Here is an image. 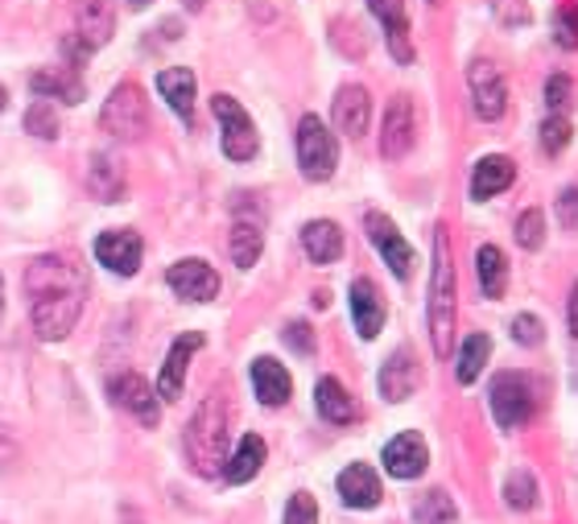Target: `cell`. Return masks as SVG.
I'll list each match as a JSON object with an SVG mask.
<instances>
[{
	"label": "cell",
	"instance_id": "obj_1",
	"mask_svg": "<svg viewBox=\"0 0 578 524\" xmlns=\"http://www.w3.org/2000/svg\"><path fill=\"white\" fill-rule=\"evenodd\" d=\"M25 294H30V322L38 338L55 343L75 331L87 298V282L71 261L62 257H38L25 269Z\"/></svg>",
	"mask_w": 578,
	"mask_h": 524
},
{
	"label": "cell",
	"instance_id": "obj_2",
	"mask_svg": "<svg viewBox=\"0 0 578 524\" xmlns=\"http://www.w3.org/2000/svg\"><path fill=\"white\" fill-rule=\"evenodd\" d=\"M429 347L447 359L455 352V261L447 227H434V273H429Z\"/></svg>",
	"mask_w": 578,
	"mask_h": 524
},
{
	"label": "cell",
	"instance_id": "obj_3",
	"mask_svg": "<svg viewBox=\"0 0 578 524\" xmlns=\"http://www.w3.org/2000/svg\"><path fill=\"white\" fill-rule=\"evenodd\" d=\"M187 458L199 475L227 467V405L224 396H207L187 426Z\"/></svg>",
	"mask_w": 578,
	"mask_h": 524
},
{
	"label": "cell",
	"instance_id": "obj_4",
	"mask_svg": "<svg viewBox=\"0 0 578 524\" xmlns=\"http://www.w3.org/2000/svg\"><path fill=\"white\" fill-rule=\"evenodd\" d=\"M538 413V384L524 372H500L492 380V417L500 430H521Z\"/></svg>",
	"mask_w": 578,
	"mask_h": 524
},
{
	"label": "cell",
	"instance_id": "obj_5",
	"mask_svg": "<svg viewBox=\"0 0 578 524\" xmlns=\"http://www.w3.org/2000/svg\"><path fill=\"white\" fill-rule=\"evenodd\" d=\"M298 166L310 182H327L339 166L335 132L327 129L318 116H302L298 120Z\"/></svg>",
	"mask_w": 578,
	"mask_h": 524
},
{
	"label": "cell",
	"instance_id": "obj_6",
	"mask_svg": "<svg viewBox=\"0 0 578 524\" xmlns=\"http://www.w3.org/2000/svg\"><path fill=\"white\" fill-rule=\"evenodd\" d=\"M99 124L104 132H113L120 141H141L145 129H150V108H145V95L137 83H120L113 95H108V104H104V112H99Z\"/></svg>",
	"mask_w": 578,
	"mask_h": 524
},
{
	"label": "cell",
	"instance_id": "obj_7",
	"mask_svg": "<svg viewBox=\"0 0 578 524\" xmlns=\"http://www.w3.org/2000/svg\"><path fill=\"white\" fill-rule=\"evenodd\" d=\"M211 108H215L220 124H224V153L227 157H232V162H252L257 150H261V136H257L252 116L244 112L232 95H215Z\"/></svg>",
	"mask_w": 578,
	"mask_h": 524
},
{
	"label": "cell",
	"instance_id": "obj_8",
	"mask_svg": "<svg viewBox=\"0 0 578 524\" xmlns=\"http://www.w3.org/2000/svg\"><path fill=\"white\" fill-rule=\"evenodd\" d=\"M467 87H471V108H475L480 120H500L504 104H508V87H504L496 62L475 58V62L467 67Z\"/></svg>",
	"mask_w": 578,
	"mask_h": 524
},
{
	"label": "cell",
	"instance_id": "obj_9",
	"mask_svg": "<svg viewBox=\"0 0 578 524\" xmlns=\"http://www.w3.org/2000/svg\"><path fill=\"white\" fill-rule=\"evenodd\" d=\"M364 227H368V240L380 248L385 264L392 269V277H397V282H410L413 277V248H410V240L397 231V224H392L389 215H380V211H368V215H364Z\"/></svg>",
	"mask_w": 578,
	"mask_h": 524
},
{
	"label": "cell",
	"instance_id": "obj_10",
	"mask_svg": "<svg viewBox=\"0 0 578 524\" xmlns=\"http://www.w3.org/2000/svg\"><path fill=\"white\" fill-rule=\"evenodd\" d=\"M95 257H99V264H108L116 277H132V273L141 269L145 243H141L137 231L116 227V231H99V236H95Z\"/></svg>",
	"mask_w": 578,
	"mask_h": 524
},
{
	"label": "cell",
	"instance_id": "obj_11",
	"mask_svg": "<svg viewBox=\"0 0 578 524\" xmlns=\"http://www.w3.org/2000/svg\"><path fill=\"white\" fill-rule=\"evenodd\" d=\"M166 285L182 301H211L215 294H220V273H215L207 261H194V257H190V261L169 264Z\"/></svg>",
	"mask_w": 578,
	"mask_h": 524
},
{
	"label": "cell",
	"instance_id": "obj_12",
	"mask_svg": "<svg viewBox=\"0 0 578 524\" xmlns=\"http://www.w3.org/2000/svg\"><path fill=\"white\" fill-rule=\"evenodd\" d=\"M108 393H113L116 405H120L125 413H132L141 426H150V430L157 426V401H162V396L153 393L150 384H145L137 372H120L113 384H108Z\"/></svg>",
	"mask_w": 578,
	"mask_h": 524
},
{
	"label": "cell",
	"instance_id": "obj_13",
	"mask_svg": "<svg viewBox=\"0 0 578 524\" xmlns=\"http://www.w3.org/2000/svg\"><path fill=\"white\" fill-rule=\"evenodd\" d=\"M207 338L199 331H187V335L174 338V347H169L166 364H162V376H157V396L162 401H178L182 396V384H187V364L190 356L203 347Z\"/></svg>",
	"mask_w": 578,
	"mask_h": 524
},
{
	"label": "cell",
	"instance_id": "obj_14",
	"mask_svg": "<svg viewBox=\"0 0 578 524\" xmlns=\"http://www.w3.org/2000/svg\"><path fill=\"white\" fill-rule=\"evenodd\" d=\"M413 145V104L405 95H392L389 108H385V124H380V153L397 162L405 157Z\"/></svg>",
	"mask_w": 578,
	"mask_h": 524
},
{
	"label": "cell",
	"instance_id": "obj_15",
	"mask_svg": "<svg viewBox=\"0 0 578 524\" xmlns=\"http://www.w3.org/2000/svg\"><path fill=\"white\" fill-rule=\"evenodd\" d=\"M385 471L392 479H417L429 463V450H426V438L422 433H397L389 446H385Z\"/></svg>",
	"mask_w": 578,
	"mask_h": 524
},
{
	"label": "cell",
	"instance_id": "obj_16",
	"mask_svg": "<svg viewBox=\"0 0 578 524\" xmlns=\"http://www.w3.org/2000/svg\"><path fill=\"white\" fill-rule=\"evenodd\" d=\"M417 384H422V368H417V356H413L410 347H401V352H392L385 359V368H380V393L385 401H410L417 393Z\"/></svg>",
	"mask_w": 578,
	"mask_h": 524
},
{
	"label": "cell",
	"instance_id": "obj_17",
	"mask_svg": "<svg viewBox=\"0 0 578 524\" xmlns=\"http://www.w3.org/2000/svg\"><path fill=\"white\" fill-rule=\"evenodd\" d=\"M380 25H385V38H389V55L410 67L413 62V38H410V17H405V0H368Z\"/></svg>",
	"mask_w": 578,
	"mask_h": 524
},
{
	"label": "cell",
	"instance_id": "obj_18",
	"mask_svg": "<svg viewBox=\"0 0 578 524\" xmlns=\"http://www.w3.org/2000/svg\"><path fill=\"white\" fill-rule=\"evenodd\" d=\"M331 120H335V129L343 132V136H364V132H368V120H373V99H368V92L355 87V83L339 87Z\"/></svg>",
	"mask_w": 578,
	"mask_h": 524
},
{
	"label": "cell",
	"instance_id": "obj_19",
	"mask_svg": "<svg viewBox=\"0 0 578 524\" xmlns=\"http://www.w3.org/2000/svg\"><path fill=\"white\" fill-rule=\"evenodd\" d=\"M512 178H517V166H512L508 157H500V153H487V157H480L475 169H471V199H475V203H487V199H496L500 190L512 187Z\"/></svg>",
	"mask_w": 578,
	"mask_h": 524
},
{
	"label": "cell",
	"instance_id": "obj_20",
	"mask_svg": "<svg viewBox=\"0 0 578 524\" xmlns=\"http://www.w3.org/2000/svg\"><path fill=\"white\" fill-rule=\"evenodd\" d=\"M352 319L359 338H376L380 326H385V301H380V289L368 277H355L352 282Z\"/></svg>",
	"mask_w": 578,
	"mask_h": 524
},
{
	"label": "cell",
	"instance_id": "obj_21",
	"mask_svg": "<svg viewBox=\"0 0 578 524\" xmlns=\"http://www.w3.org/2000/svg\"><path fill=\"white\" fill-rule=\"evenodd\" d=\"M315 405H318V413H322V421H331V426H352V421H359L355 396L339 384L335 376H322V380H318Z\"/></svg>",
	"mask_w": 578,
	"mask_h": 524
},
{
	"label": "cell",
	"instance_id": "obj_22",
	"mask_svg": "<svg viewBox=\"0 0 578 524\" xmlns=\"http://www.w3.org/2000/svg\"><path fill=\"white\" fill-rule=\"evenodd\" d=\"M116 29V4L113 0H79V41L95 50L113 38Z\"/></svg>",
	"mask_w": 578,
	"mask_h": 524
},
{
	"label": "cell",
	"instance_id": "obj_23",
	"mask_svg": "<svg viewBox=\"0 0 578 524\" xmlns=\"http://www.w3.org/2000/svg\"><path fill=\"white\" fill-rule=\"evenodd\" d=\"M339 500L347 508H376L380 504V479L368 463H352L339 475Z\"/></svg>",
	"mask_w": 578,
	"mask_h": 524
},
{
	"label": "cell",
	"instance_id": "obj_24",
	"mask_svg": "<svg viewBox=\"0 0 578 524\" xmlns=\"http://www.w3.org/2000/svg\"><path fill=\"white\" fill-rule=\"evenodd\" d=\"M87 190L99 203H120L125 199V166L116 162L113 153H95L87 166Z\"/></svg>",
	"mask_w": 578,
	"mask_h": 524
},
{
	"label": "cell",
	"instance_id": "obj_25",
	"mask_svg": "<svg viewBox=\"0 0 578 524\" xmlns=\"http://www.w3.org/2000/svg\"><path fill=\"white\" fill-rule=\"evenodd\" d=\"M157 92L166 95V104L182 116V124H194V71L190 67H169L157 75Z\"/></svg>",
	"mask_w": 578,
	"mask_h": 524
},
{
	"label": "cell",
	"instance_id": "obj_26",
	"mask_svg": "<svg viewBox=\"0 0 578 524\" xmlns=\"http://www.w3.org/2000/svg\"><path fill=\"white\" fill-rule=\"evenodd\" d=\"M252 389H257V396H261V405L278 409V405H285L290 393H294V380H290V372L281 368L278 359L261 356L257 364H252Z\"/></svg>",
	"mask_w": 578,
	"mask_h": 524
},
{
	"label": "cell",
	"instance_id": "obj_27",
	"mask_svg": "<svg viewBox=\"0 0 578 524\" xmlns=\"http://www.w3.org/2000/svg\"><path fill=\"white\" fill-rule=\"evenodd\" d=\"M302 248L315 264H335L343 257V231L331 219H315L302 227Z\"/></svg>",
	"mask_w": 578,
	"mask_h": 524
},
{
	"label": "cell",
	"instance_id": "obj_28",
	"mask_svg": "<svg viewBox=\"0 0 578 524\" xmlns=\"http://www.w3.org/2000/svg\"><path fill=\"white\" fill-rule=\"evenodd\" d=\"M34 92H38L42 99H67V104H83L87 87H83V79H79L71 67H46V71H38V75H34Z\"/></svg>",
	"mask_w": 578,
	"mask_h": 524
},
{
	"label": "cell",
	"instance_id": "obj_29",
	"mask_svg": "<svg viewBox=\"0 0 578 524\" xmlns=\"http://www.w3.org/2000/svg\"><path fill=\"white\" fill-rule=\"evenodd\" d=\"M261 467H264V442L257 438V433H244L236 454L227 458V467H224L227 484H248Z\"/></svg>",
	"mask_w": 578,
	"mask_h": 524
},
{
	"label": "cell",
	"instance_id": "obj_30",
	"mask_svg": "<svg viewBox=\"0 0 578 524\" xmlns=\"http://www.w3.org/2000/svg\"><path fill=\"white\" fill-rule=\"evenodd\" d=\"M232 261L240 264V269H252V264L261 261V248H264V231L261 224H252V219H240V224H232Z\"/></svg>",
	"mask_w": 578,
	"mask_h": 524
},
{
	"label": "cell",
	"instance_id": "obj_31",
	"mask_svg": "<svg viewBox=\"0 0 578 524\" xmlns=\"http://www.w3.org/2000/svg\"><path fill=\"white\" fill-rule=\"evenodd\" d=\"M487 356H492V338L487 335H467L463 347H459V359H455V376H459V384H475V376L484 372Z\"/></svg>",
	"mask_w": 578,
	"mask_h": 524
},
{
	"label": "cell",
	"instance_id": "obj_32",
	"mask_svg": "<svg viewBox=\"0 0 578 524\" xmlns=\"http://www.w3.org/2000/svg\"><path fill=\"white\" fill-rule=\"evenodd\" d=\"M475 264H480V285H484V298H500V294H504V273H508V264H504L500 248H496V243H484V248L475 252Z\"/></svg>",
	"mask_w": 578,
	"mask_h": 524
},
{
	"label": "cell",
	"instance_id": "obj_33",
	"mask_svg": "<svg viewBox=\"0 0 578 524\" xmlns=\"http://www.w3.org/2000/svg\"><path fill=\"white\" fill-rule=\"evenodd\" d=\"M455 500H450L447 491H426L417 508H413V521L417 524H455Z\"/></svg>",
	"mask_w": 578,
	"mask_h": 524
},
{
	"label": "cell",
	"instance_id": "obj_34",
	"mask_svg": "<svg viewBox=\"0 0 578 524\" xmlns=\"http://www.w3.org/2000/svg\"><path fill=\"white\" fill-rule=\"evenodd\" d=\"M533 496H538V484H533V475L529 471H508V479H504V500L508 508H533Z\"/></svg>",
	"mask_w": 578,
	"mask_h": 524
},
{
	"label": "cell",
	"instance_id": "obj_35",
	"mask_svg": "<svg viewBox=\"0 0 578 524\" xmlns=\"http://www.w3.org/2000/svg\"><path fill=\"white\" fill-rule=\"evenodd\" d=\"M517 243H521L524 252H538L541 243H545V215H541V206L521 211V219H517Z\"/></svg>",
	"mask_w": 578,
	"mask_h": 524
},
{
	"label": "cell",
	"instance_id": "obj_36",
	"mask_svg": "<svg viewBox=\"0 0 578 524\" xmlns=\"http://www.w3.org/2000/svg\"><path fill=\"white\" fill-rule=\"evenodd\" d=\"M25 129L34 132V136H42V141H55L58 136V112L46 104V99H34V104H30V112H25Z\"/></svg>",
	"mask_w": 578,
	"mask_h": 524
},
{
	"label": "cell",
	"instance_id": "obj_37",
	"mask_svg": "<svg viewBox=\"0 0 578 524\" xmlns=\"http://www.w3.org/2000/svg\"><path fill=\"white\" fill-rule=\"evenodd\" d=\"M570 136H575V124H570L566 116H550V120L541 124V150L562 153L566 145H570Z\"/></svg>",
	"mask_w": 578,
	"mask_h": 524
},
{
	"label": "cell",
	"instance_id": "obj_38",
	"mask_svg": "<svg viewBox=\"0 0 578 524\" xmlns=\"http://www.w3.org/2000/svg\"><path fill=\"white\" fill-rule=\"evenodd\" d=\"M566 104H570V79L554 75L545 83V108H550V116H566Z\"/></svg>",
	"mask_w": 578,
	"mask_h": 524
},
{
	"label": "cell",
	"instance_id": "obj_39",
	"mask_svg": "<svg viewBox=\"0 0 578 524\" xmlns=\"http://www.w3.org/2000/svg\"><path fill=\"white\" fill-rule=\"evenodd\" d=\"M512 338H517L521 347H538L541 338H545V326H541L533 314H517V319H512Z\"/></svg>",
	"mask_w": 578,
	"mask_h": 524
},
{
	"label": "cell",
	"instance_id": "obj_40",
	"mask_svg": "<svg viewBox=\"0 0 578 524\" xmlns=\"http://www.w3.org/2000/svg\"><path fill=\"white\" fill-rule=\"evenodd\" d=\"M285 524H318V504L315 496H294L290 508H285Z\"/></svg>",
	"mask_w": 578,
	"mask_h": 524
},
{
	"label": "cell",
	"instance_id": "obj_41",
	"mask_svg": "<svg viewBox=\"0 0 578 524\" xmlns=\"http://www.w3.org/2000/svg\"><path fill=\"white\" fill-rule=\"evenodd\" d=\"M554 34H558V46H578V9H562Z\"/></svg>",
	"mask_w": 578,
	"mask_h": 524
},
{
	"label": "cell",
	"instance_id": "obj_42",
	"mask_svg": "<svg viewBox=\"0 0 578 524\" xmlns=\"http://www.w3.org/2000/svg\"><path fill=\"white\" fill-rule=\"evenodd\" d=\"M285 343H290L294 352H302V356H310V352H315V335H310V326H306V322H290V326H285Z\"/></svg>",
	"mask_w": 578,
	"mask_h": 524
},
{
	"label": "cell",
	"instance_id": "obj_43",
	"mask_svg": "<svg viewBox=\"0 0 578 524\" xmlns=\"http://www.w3.org/2000/svg\"><path fill=\"white\" fill-rule=\"evenodd\" d=\"M558 219H562L566 227H570V231H578V182H575V187L562 190V199H558Z\"/></svg>",
	"mask_w": 578,
	"mask_h": 524
},
{
	"label": "cell",
	"instance_id": "obj_44",
	"mask_svg": "<svg viewBox=\"0 0 578 524\" xmlns=\"http://www.w3.org/2000/svg\"><path fill=\"white\" fill-rule=\"evenodd\" d=\"M496 13L508 25H529V9H524L521 0H496Z\"/></svg>",
	"mask_w": 578,
	"mask_h": 524
},
{
	"label": "cell",
	"instance_id": "obj_45",
	"mask_svg": "<svg viewBox=\"0 0 578 524\" xmlns=\"http://www.w3.org/2000/svg\"><path fill=\"white\" fill-rule=\"evenodd\" d=\"M566 322H570V335L578 338V282L570 289V301H566Z\"/></svg>",
	"mask_w": 578,
	"mask_h": 524
},
{
	"label": "cell",
	"instance_id": "obj_46",
	"mask_svg": "<svg viewBox=\"0 0 578 524\" xmlns=\"http://www.w3.org/2000/svg\"><path fill=\"white\" fill-rule=\"evenodd\" d=\"M129 4H132V9H150L153 0H129Z\"/></svg>",
	"mask_w": 578,
	"mask_h": 524
},
{
	"label": "cell",
	"instance_id": "obj_47",
	"mask_svg": "<svg viewBox=\"0 0 578 524\" xmlns=\"http://www.w3.org/2000/svg\"><path fill=\"white\" fill-rule=\"evenodd\" d=\"M4 104H9V95H4V87H0V112H4Z\"/></svg>",
	"mask_w": 578,
	"mask_h": 524
},
{
	"label": "cell",
	"instance_id": "obj_48",
	"mask_svg": "<svg viewBox=\"0 0 578 524\" xmlns=\"http://www.w3.org/2000/svg\"><path fill=\"white\" fill-rule=\"evenodd\" d=\"M429 4H443V0H429Z\"/></svg>",
	"mask_w": 578,
	"mask_h": 524
},
{
	"label": "cell",
	"instance_id": "obj_49",
	"mask_svg": "<svg viewBox=\"0 0 578 524\" xmlns=\"http://www.w3.org/2000/svg\"><path fill=\"white\" fill-rule=\"evenodd\" d=\"M0 306H4V298H0Z\"/></svg>",
	"mask_w": 578,
	"mask_h": 524
}]
</instances>
